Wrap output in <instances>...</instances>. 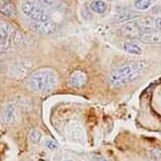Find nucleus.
<instances>
[{"label": "nucleus", "mask_w": 161, "mask_h": 161, "mask_svg": "<svg viewBox=\"0 0 161 161\" xmlns=\"http://www.w3.org/2000/svg\"><path fill=\"white\" fill-rule=\"evenodd\" d=\"M87 81V76L82 71H75L69 75V84L76 89L82 87Z\"/></svg>", "instance_id": "39448f33"}, {"label": "nucleus", "mask_w": 161, "mask_h": 161, "mask_svg": "<svg viewBox=\"0 0 161 161\" xmlns=\"http://www.w3.org/2000/svg\"><path fill=\"white\" fill-rule=\"evenodd\" d=\"M91 161H102V158L99 156H92Z\"/></svg>", "instance_id": "412c9836"}, {"label": "nucleus", "mask_w": 161, "mask_h": 161, "mask_svg": "<svg viewBox=\"0 0 161 161\" xmlns=\"http://www.w3.org/2000/svg\"><path fill=\"white\" fill-rule=\"evenodd\" d=\"M65 161H72V160H65Z\"/></svg>", "instance_id": "4be33fe9"}, {"label": "nucleus", "mask_w": 161, "mask_h": 161, "mask_svg": "<svg viewBox=\"0 0 161 161\" xmlns=\"http://www.w3.org/2000/svg\"><path fill=\"white\" fill-rule=\"evenodd\" d=\"M31 28L34 30L35 32L40 33V34L44 35H51L56 32L57 25L53 20L44 21V22H39V21H33L31 22Z\"/></svg>", "instance_id": "20e7f679"}, {"label": "nucleus", "mask_w": 161, "mask_h": 161, "mask_svg": "<svg viewBox=\"0 0 161 161\" xmlns=\"http://www.w3.org/2000/svg\"><path fill=\"white\" fill-rule=\"evenodd\" d=\"M122 34L127 38H140L141 32L138 23L135 21L126 23L122 28Z\"/></svg>", "instance_id": "423d86ee"}, {"label": "nucleus", "mask_w": 161, "mask_h": 161, "mask_svg": "<svg viewBox=\"0 0 161 161\" xmlns=\"http://www.w3.org/2000/svg\"><path fill=\"white\" fill-rule=\"evenodd\" d=\"M45 147L47 148H50V150H56V148L58 147V144H57L56 141L52 140V139H47V140H45Z\"/></svg>", "instance_id": "6ab92c4d"}, {"label": "nucleus", "mask_w": 161, "mask_h": 161, "mask_svg": "<svg viewBox=\"0 0 161 161\" xmlns=\"http://www.w3.org/2000/svg\"><path fill=\"white\" fill-rule=\"evenodd\" d=\"M155 26H156V29L161 31V17H158L155 19Z\"/></svg>", "instance_id": "aec40b11"}, {"label": "nucleus", "mask_w": 161, "mask_h": 161, "mask_svg": "<svg viewBox=\"0 0 161 161\" xmlns=\"http://www.w3.org/2000/svg\"><path fill=\"white\" fill-rule=\"evenodd\" d=\"M0 13L3 14L4 16L11 17L15 15V8L12 4H2L0 5Z\"/></svg>", "instance_id": "dca6fc26"}, {"label": "nucleus", "mask_w": 161, "mask_h": 161, "mask_svg": "<svg viewBox=\"0 0 161 161\" xmlns=\"http://www.w3.org/2000/svg\"><path fill=\"white\" fill-rule=\"evenodd\" d=\"M42 134L40 130H33L31 133H30V140H31L32 143H39L41 140Z\"/></svg>", "instance_id": "f3484780"}, {"label": "nucleus", "mask_w": 161, "mask_h": 161, "mask_svg": "<svg viewBox=\"0 0 161 161\" xmlns=\"http://www.w3.org/2000/svg\"><path fill=\"white\" fill-rule=\"evenodd\" d=\"M139 40L143 42V43H150V44L161 43V34L157 32L143 33V34L140 35Z\"/></svg>", "instance_id": "6e6552de"}, {"label": "nucleus", "mask_w": 161, "mask_h": 161, "mask_svg": "<svg viewBox=\"0 0 161 161\" xmlns=\"http://www.w3.org/2000/svg\"><path fill=\"white\" fill-rule=\"evenodd\" d=\"M21 11L26 17L32 19L33 21H39V22H44V21L51 20V17L43 8L38 7L32 2L25 1L21 4Z\"/></svg>", "instance_id": "7ed1b4c3"}, {"label": "nucleus", "mask_w": 161, "mask_h": 161, "mask_svg": "<svg viewBox=\"0 0 161 161\" xmlns=\"http://www.w3.org/2000/svg\"><path fill=\"white\" fill-rule=\"evenodd\" d=\"M29 2H32L40 8H53L56 7L57 1L56 0H28Z\"/></svg>", "instance_id": "ddd939ff"}, {"label": "nucleus", "mask_w": 161, "mask_h": 161, "mask_svg": "<svg viewBox=\"0 0 161 161\" xmlns=\"http://www.w3.org/2000/svg\"><path fill=\"white\" fill-rule=\"evenodd\" d=\"M151 157L154 161H161V151L159 150L151 151Z\"/></svg>", "instance_id": "a211bd4d"}, {"label": "nucleus", "mask_w": 161, "mask_h": 161, "mask_svg": "<svg viewBox=\"0 0 161 161\" xmlns=\"http://www.w3.org/2000/svg\"><path fill=\"white\" fill-rule=\"evenodd\" d=\"M2 119L7 124H13L16 121V110L14 103H7L2 112Z\"/></svg>", "instance_id": "0eeeda50"}, {"label": "nucleus", "mask_w": 161, "mask_h": 161, "mask_svg": "<svg viewBox=\"0 0 161 161\" xmlns=\"http://www.w3.org/2000/svg\"><path fill=\"white\" fill-rule=\"evenodd\" d=\"M145 69L147 62L143 60L120 66L112 72L110 75V83L113 86H120L122 84L133 82L143 74Z\"/></svg>", "instance_id": "f257e3e1"}, {"label": "nucleus", "mask_w": 161, "mask_h": 161, "mask_svg": "<svg viewBox=\"0 0 161 161\" xmlns=\"http://www.w3.org/2000/svg\"><path fill=\"white\" fill-rule=\"evenodd\" d=\"M90 8L94 13L96 14H103L105 13L106 8H108V4L103 0H93L90 4Z\"/></svg>", "instance_id": "9b49d317"}, {"label": "nucleus", "mask_w": 161, "mask_h": 161, "mask_svg": "<svg viewBox=\"0 0 161 161\" xmlns=\"http://www.w3.org/2000/svg\"><path fill=\"white\" fill-rule=\"evenodd\" d=\"M123 51L126 52L127 54H130V55H141L142 54V48L139 47L137 43L132 41H126L123 43Z\"/></svg>", "instance_id": "9d476101"}, {"label": "nucleus", "mask_w": 161, "mask_h": 161, "mask_svg": "<svg viewBox=\"0 0 161 161\" xmlns=\"http://www.w3.org/2000/svg\"><path fill=\"white\" fill-rule=\"evenodd\" d=\"M138 17V14L135 13V12H132V11H127V10H124L120 13L117 14L116 16V19L120 22H125V21H129V20H132V19H135V18Z\"/></svg>", "instance_id": "f8f14e48"}, {"label": "nucleus", "mask_w": 161, "mask_h": 161, "mask_svg": "<svg viewBox=\"0 0 161 161\" xmlns=\"http://www.w3.org/2000/svg\"><path fill=\"white\" fill-rule=\"evenodd\" d=\"M58 84V75L51 69H40L33 73L28 86L34 92H50Z\"/></svg>", "instance_id": "f03ea898"}, {"label": "nucleus", "mask_w": 161, "mask_h": 161, "mask_svg": "<svg viewBox=\"0 0 161 161\" xmlns=\"http://www.w3.org/2000/svg\"><path fill=\"white\" fill-rule=\"evenodd\" d=\"M8 24L3 22V21L0 20V45L4 44L5 41L8 39Z\"/></svg>", "instance_id": "4468645a"}, {"label": "nucleus", "mask_w": 161, "mask_h": 161, "mask_svg": "<svg viewBox=\"0 0 161 161\" xmlns=\"http://www.w3.org/2000/svg\"><path fill=\"white\" fill-rule=\"evenodd\" d=\"M24 63H25V62L23 61V62L18 63V64H14L13 66H12L10 73H11V75L13 76V77L21 78V77H23V76L26 74L28 69H29V65L26 66Z\"/></svg>", "instance_id": "1a4fd4ad"}, {"label": "nucleus", "mask_w": 161, "mask_h": 161, "mask_svg": "<svg viewBox=\"0 0 161 161\" xmlns=\"http://www.w3.org/2000/svg\"><path fill=\"white\" fill-rule=\"evenodd\" d=\"M152 0H136L134 5L138 11H147L152 7Z\"/></svg>", "instance_id": "2eb2a0df"}]
</instances>
